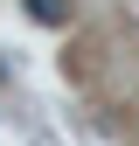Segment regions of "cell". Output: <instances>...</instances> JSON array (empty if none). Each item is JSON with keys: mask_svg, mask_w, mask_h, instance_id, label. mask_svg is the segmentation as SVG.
I'll return each instance as SVG.
<instances>
[{"mask_svg": "<svg viewBox=\"0 0 139 146\" xmlns=\"http://www.w3.org/2000/svg\"><path fill=\"white\" fill-rule=\"evenodd\" d=\"M28 14H35L42 28H63V21H70V0H28Z\"/></svg>", "mask_w": 139, "mask_h": 146, "instance_id": "obj_1", "label": "cell"}]
</instances>
